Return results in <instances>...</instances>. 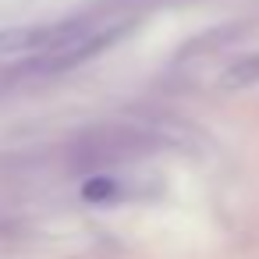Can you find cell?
<instances>
[{"label": "cell", "mask_w": 259, "mask_h": 259, "mask_svg": "<svg viewBox=\"0 0 259 259\" xmlns=\"http://www.w3.org/2000/svg\"><path fill=\"white\" fill-rule=\"evenodd\" d=\"M82 199L85 202H114V199H121V185H117V178L96 174L82 185Z\"/></svg>", "instance_id": "obj_3"}, {"label": "cell", "mask_w": 259, "mask_h": 259, "mask_svg": "<svg viewBox=\"0 0 259 259\" xmlns=\"http://www.w3.org/2000/svg\"><path fill=\"white\" fill-rule=\"evenodd\" d=\"M259 82V57H248L234 68L224 71V85L227 89H245V85H255Z\"/></svg>", "instance_id": "obj_4"}, {"label": "cell", "mask_w": 259, "mask_h": 259, "mask_svg": "<svg viewBox=\"0 0 259 259\" xmlns=\"http://www.w3.org/2000/svg\"><path fill=\"white\" fill-rule=\"evenodd\" d=\"M132 29H135V18H114V22H107L100 32H93L85 43H78V47H71V50H64V54H54V57H32V61H22L11 75H39V78H47V75L71 71V68L89 64V61H96L100 54H107V50H110L114 43H121Z\"/></svg>", "instance_id": "obj_2"}, {"label": "cell", "mask_w": 259, "mask_h": 259, "mask_svg": "<svg viewBox=\"0 0 259 259\" xmlns=\"http://www.w3.org/2000/svg\"><path fill=\"white\" fill-rule=\"evenodd\" d=\"M103 25L107 22H93L89 15H78V18L29 25V29H4V32H0V54H11V57H22V61L54 57V54H64V50L85 43Z\"/></svg>", "instance_id": "obj_1"}]
</instances>
